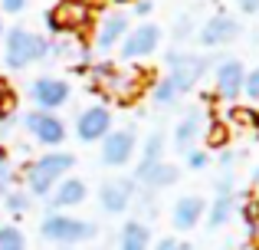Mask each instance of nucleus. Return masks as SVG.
Wrapping results in <instances>:
<instances>
[{
  "instance_id": "7ed1b4c3",
  "label": "nucleus",
  "mask_w": 259,
  "mask_h": 250,
  "mask_svg": "<svg viewBox=\"0 0 259 250\" xmlns=\"http://www.w3.org/2000/svg\"><path fill=\"white\" fill-rule=\"evenodd\" d=\"M39 234H43L46 240H53V244H59V247H76V244H82V240H95L99 224L72 218V214H63V211H50L43 218V224H39Z\"/></svg>"
},
{
  "instance_id": "423d86ee",
  "label": "nucleus",
  "mask_w": 259,
  "mask_h": 250,
  "mask_svg": "<svg viewBox=\"0 0 259 250\" xmlns=\"http://www.w3.org/2000/svg\"><path fill=\"white\" fill-rule=\"evenodd\" d=\"M50 37H76L82 26H89V7L85 0H63L43 17Z\"/></svg>"
},
{
  "instance_id": "f8f14e48",
  "label": "nucleus",
  "mask_w": 259,
  "mask_h": 250,
  "mask_svg": "<svg viewBox=\"0 0 259 250\" xmlns=\"http://www.w3.org/2000/svg\"><path fill=\"white\" fill-rule=\"evenodd\" d=\"M135 198H138L135 178H108L99 188V207L105 214H112V218H118L128 207H135Z\"/></svg>"
},
{
  "instance_id": "f3484780",
  "label": "nucleus",
  "mask_w": 259,
  "mask_h": 250,
  "mask_svg": "<svg viewBox=\"0 0 259 250\" xmlns=\"http://www.w3.org/2000/svg\"><path fill=\"white\" fill-rule=\"evenodd\" d=\"M177 178H181V171L171 161H154L148 168H135V185H141L145 191H164V188L177 185Z\"/></svg>"
},
{
  "instance_id": "39448f33",
  "label": "nucleus",
  "mask_w": 259,
  "mask_h": 250,
  "mask_svg": "<svg viewBox=\"0 0 259 250\" xmlns=\"http://www.w3.org/2000/svg\"><path fill=\"white\" fill-rule=\"evenodd\" d=\"M161 43H164V30L151 20H145V23H135L128 30V37L118 43V56L125 63H141V59L154 56L161 50Z\"/></svg>"
},
{
  "instance_id": "4468645a",
  "label": "nucleus",
  "mask_w": 259,
  "mask_h": 250,
  "mask_svg": "<svg viewBox=\"0 0 259 250\" xmlns=\"http://www.w3.org/2000/svg\"><path fill=\"white\" fill-rule=\"evenodd\" d=\"M115 128V119H112V109L108 105H89L76 116V138L79 141H102L108 132Z\"/></svg>"
},
{
  "instance_id": "f257e3e1",
  "label": "nucleus",
  "mask_w": 259,
  "mask_h": 250,
  "mask_svg": "<svg viewBox=\"0 0 259 250\" xmlns=\"http://www.w3.org/2000/svg\"><path fill=\"white\" fill-rule=\"evenodd\" d=\"M72 168H76V155L72 152H43L39 158H33L26 165L23 185L30 198H50L53 188L63 178H69Z\"/></svg>"
},
{
  "instance_id": "c9c22d12",
  "label": "nucleus",
  "mask_w": 259,
  "mask_h": 250,
  "mask_svg": "<svg viewBox=\"0 0 259 250\" xmlns=\"http://www.w3.org/2000/svg\"><path fill=\"white\" fill-rule=\"evenodd\" d=\"M236 7H240L243 13H249V17H253V13H259V0H233Z\"/></svg>"
},
{
  "instance_id": "a878e982",
  "label": "nucleus",
  "mask_w": 259,
  "mask_h": 250,
  "mask_svg": "<svg viewBox=\"0 0 259 250\" xmlns=\"http://www.w3.org/2000/svg\"><path fill=\"white\" fill-rule=\"evenodd\" d=\"M230 122H236L240 128H259V112L256 109H243V105H233V109H230Z\"/></svg>"
},
{
  "instance_id": "4be33fe9",
  "label": "nucleus",
  "mask_w": 259,
  "mask_h": 250,
  "mask_svg": "<svg viewBox=\"0 0 259 250\" xmlns=\"http://www.w3.org/2000/svg\"><path fill=\"white\" fill-rule=\"evenodd\" d=\"M181 89L171 83L167 76H161V79H154V86H151V102L158 105V109H171V105L181 102Z\"/></svg>"
},
{
  "instance_id": "cd10ccee",
  "label": "nucleus",
  "mask_w": 259,
  "mask_h": 250,
  "mask_svg": "<svg viewBox=\"0 0 259 250\" xmlns=\"http://www.w3.org/2000/svg\"><path fill=\"white\" fill-rule=\"evenodd\" d=\"M207 148H220L223 141H227V135H230V128L223 125V122H207Z\"/></svg>"
},
{
  "instance_id": "2eb2a0df",
  "label": "nucleus",
  "mask_w": 259,
  "mask_h": 250,
  "mask_svg": "<svg viewBox=\"0 0 259 250\" xmlns=\"http://www.w3.org/2000/svg\"><path fill=\"white\" fill-rule=\"evenodd\" d=\"M85 198H89V185L82 178H63L56 188H53V194H50V211H72V207H79V204H85Z\"/></svg>"
},
{
  "instance_id": "f03ea898",
  "label": "nucleus",
  "mask_w": 259,
  "mask_h": 250,
  "mask_svg": "<svg viewBox=\"0 0 259 250\" xmlns=\"http://www.w3.org/2000/svg\"><path fill=\"white\" fill-rule=\"evenodd\" d=\"M50 59V37L33 33L26 26H10L4 33V66L13 73L26 69L33 63H46Z\"/></svg>"
},
{
  "instance_id": "20e7f679",
  "label": "nucleus",
  "mask_w": 259,
  "mask_h": 250,
  "mask_svg": "<svg viewBox=\"0 0 259 250\" xmlns=\"http://www.w3.org/2000/svg\"><path fill=\"white\" fill-rule=\"evenodd\" d=\"M164 59H167V73H164V76L181 89V96L194 92L197 83L207 76V69H213L210 56H203V53H190V50H167Z\"/></svg>"
},
{
  "instance_id": "79ce46f5",
  "label": "nucleus",
  "mask_w": 259,
  "mask_h": 250,
  "mask_svg": "<svg viewBox=\"0 0 259 250\" xmlns=\"http://www.w3.org/2000/svg\"><path fill=\"white\" fill-rule=\"evenodd\" d=\"M223 250H236V247H233V244H227V247H223Z\"/></svg>"
},
{
  "instance_id": "b1692460",
  "label": "nucleus",
  "mask_w": 259,
  "mask_h": 250,
  "mask_svg": "<svg viewBox=\"0 0 259 250\" xmlns=\"http://www.w3.org/2000/svg\"><path fill=\"white\" fill-rule=\"evenodd\" d=\"M0 250H26V237L17 224H0Z\"/></svg>"
},
{
  "instance_id": "2f4dec72",
  "label": "nucleus",
  "mask_w": 259,
  "mask_h": 250,
  "mask_svg": "<svg viewBox=\"0 0 259 250\" xmlns=\"http://www.w3.org/2000/svg\"><path fill=\"white\" fill-rule=\"evenodd\" d=\"M154 250H194L187 244V240H181V237H161L158 244H154Z\"/></svg>"
},
{
  "instance_id": "58836bf2",
  "label": "nucleus",
  "mask_w": 259,
  "mask_h": 250,
  "mask_svg": "<svg viewBox=\"0 0 259 250\" xmlns=\"http://www.w3.org/2000/svg\"><path fill=\"white\" fill-rule=\"evenodd\" d=\"M253 185L259 188V168H253Z\"/></svg>"
},
{
  "instance_id": "393cba45",
  "label": "nucleus",
  "mask_w": 259,
  "mask_h": 250,
  "mask_svg": "<svg viewBox=\"0 0 259 250\" xmlns=\"http://www.w3.org/2000/svg\"><path fill=\"white\" fill-rule=\"evenodd\" d=\"M13 109H17V92L10 89V83H7V79H0V125L10 122Z\"/></svg>"
},
{
  "instance_id": "c85d7f7f",
  "label": "nucleus",
  "mask_w": 259,
  "mask_h": 250,
  "mask_svg": "<svg viewBox=\"0 0 259 250\" xmlns=\"http://www.w3.org/2000/svg\"><path fill=\"white\" fill-rule=\"evenodd\" d=\"M243 99L259 102V66L256 69H246V79H243Z\"/></svg>"
},
{
  "instance_id": "e433bc0d",
  "label": "nucleus",
  "mask_w": 259,
  "mask_h": 250,
  "mask_svg": "<svg viewBox=\"0 0 259 250\" xmlns=\"http://www.w3.org/2000/svg\"><path fill=\"white\" fill-rule=\"evenodd\" d=\"M233 161H236V155H230V152H223V155H220V165H223V168H230Z\"/></svg>"
},
{
  "instance_id": "72a5a7b5",
  "label": "nucleus",
  "mask_w": 259,
  "mask_h": 250,
  "mask_svg": "<svg viewBox=\"0 0 259 250\" xmlns=\"http://www.w3.org/2000/svg\"><path fill=\"white\" fill-rule=\"evenodd\" d=\"M190 33H194V20H190V17H181V20L174 23V37H177V43H181V40H187Z\"/></svg>"
},
{
  "instance_id": "6e6552de",
  "label": "nucleus",
  "mask_w": 259,
  "mask_h": 250,
  "mask_svg": "<svg viewBox=\"0 0 259 250\" xmlns=\"http://www.w3.org/2000/svg\"><path fill=\"white\" fill-rule=\"evenodd\" d=\"M135 152H138V128L121 125V128H112V132L102 138L99 161L105 168H125L128 161L135 158Z\"/></svg>"
},
{
  "instance_id": "ea45409f",
  "label": "nucleus",
  "mask_w": 259,
  "mask_h": 250,
  "mask_svg": "<svg viewBox=\"0 0 259 250\" xmlns=\"http://www.w3.org/2000/svg\"><path fill=\"white\" fill-rule=\"evenodd\" d=\"M0 161H7V152H4V148H0Z\"/></svg>"
},
{
  "instance_id": "4c0bfd02",
  "label": "nucleus",
  "mask_w": 259,
  "mask_h": 250,
  "mask_svg": "<svg viewBox=\"0 0 259 250\" xmlns=\"http://www.w3.org/2000/svg\"><path fill=\"white\" fill-rule=\"evenodd\" d=\"M4 33H7V23H4V13H0V40H4Z\"/></svg>"
},
{
  "instance_id": "ddd939ff",
  "label": "nucleus",
  "mask_w": 259,
  "mask_h": 250,
  "mask_svg": "<svg viewBox=\"0 0 259 250\" xmlns=\"http://www.w3.org/2000/svg\"><path fill=\"white\" fill-rule=\"evenodd\" d=\"M128 30H132L128 13H121V10L105 13L92 30V53H102V56H105L108 50H118V43L128 37Z\"/></svg>"
},
{
  "instance_id": "f704fd0d",
  "label": "nucleus",
  "mask_w": 259,
  "mask_h": 250,
  "mask_svg": "<svg viewBox=\"0 0 259 250\" xmlns=\"http://www.w3.org/2000/svg\"><path fill=\"white\" fill-rule=\"evenodd\" d=\"M151 10H154V0H135V4H132V13H135V17H148Z\"/></svg>"
},
{
  "instance_id": "a211bd4d",
  "label": "nucleus",
  "mask_w": 259,
  "mask_h": 250,
  "mask_svg": "<svg viewBox=\"0 0 259 250\" xmlns=\"http://www.w3.org/2000/svg\"><path fill=\"white\" fill-rule=\"evenodd\" d=\"M203 125H207V119H203L200 109H190L187 116L181 119V122L174 125V145L181 148V152H187V148L197 145V138L203 135Z\"/></svg>"
},
{
  "instance_id": "9d476101",
  "label": "nucleus",
  "mask_w": 259,
  "mask_h": 250,
  "mask_svg": "<svg viewBox=\"0 0 259 250\" xmlns=\"http://www.w3.org/2000/svg\"><path fill=\"white\" fill-rule=\"evenodd\" d=\"M243 33L240 20L233 17V13H213V17H207L200 26H197V43L203 46V50H220V46H230L236 37Z\"/></svg>"
},
{
  "instance_id": "37998d69",
  "label": "nucleus",
  "mask_w": 259,
  "mask_h": 250,
  "mask_svg": "<svg viewBox=\"0 0 259 250\" xmlns=\"http://www.w3.org/2000/svg\"><path fill=\"white\" fill-rule=\"evenodd\" d=\"M63 250H76V247H63Z\"/></svg>"
},
{
  "instance_id": "0eeeda50",
  "label": "nucleus",
  "mask_w": 259,
  "mask_h": 250,
  "mask_svg": "<svg viewBox=\"0 0 259 250\" xmlns=\"http://www.w3.org/2000/svg\"><path fill=\"white\" fill-rule=\"evenodd\" d=\"M72 99V83L63 76H36L30 83V102L39 112H59Z\"/></svg>"
},
{
  "instance_id": "1a4fd4ad",
  "label": "nucleus",
  "mask_w": 259,
  "mask_h": 250,
  "mask_svg": "<svg viewBox=\"0 0 259 250\" xmlns=\"http://www.w3.org/2000/svg\"><path fill=\"white\" fill-rule=\"evenodd\" d=\"M23 128L30 132V138L43 148H59L69 135L66 122L56 116V112H39V109H30L23 116Z\"/></svg>"
},
{
  "instance_id": "5701e85b",
  "label": "nucleus",
  "mask_w": 259,
  "mask_h": 250,
  "mask_svg": "<svg viewBox=\"0 0 259 250\" xmlns=\"http://www.w3.org/2000/svg\"><path fill=\"white\" fill-rule=\"evenodd\" d=\"M30 204H33V198L23 191V188H13V191L4 194V207L13 214V218H23V214L30 211Z\"/></svg>"
},
{
  "instance_id": "6ab92c4d",
  "label": "nucleus",
  "mask_w": 259,
  "mask_h": 250,
  "mask_svg": "<svg viewBox=\"0 0 259 250\" xmlns=\"http://www.w3.org/2000/svg\"><path fill=\"white\" fill-rule=\"evenodd\" d=\"M236 214V194H217L213 204H207V231H220V227H227L230 221H233Z\"/></svg>"
},
{
  "instance_id": "c756f323",
  "label": "nucleus",
  "mask_w": 259,
  "mask_h": 250,
  "mask_svg": "<svg viewBox=\"0 0 259 250\" xmlns=\"http://www.w3.org/2000/svg\"><path fill=\"white\" fill-rule=\"evenodd\" d=\"M13 188H17V171H13L10 158H7V161H0V198L7 191H13Z\"/></svg>"
},
{
  "instance_id": "473e14b6",
  "label": "nucleus",
  "mask_w": 259,
  "mask_h": 250,
  "mask_svg": "<svg viewBox=\"0 0 259 250\" xmlns=\"http://www.w3.org/2000/svg\"><path fill=\"white\" fill-rule=\"evenodd\" d=\"M26 7H30V0H0V13H10V17L23 13Z\"/></svg>"
},
{
  "instance_id": "a19ab883",
  "label": "nucleus",
  "mask_w": 259,
  "mask_h": 250,
  "mask_svg": "<svg viewBox=\"0 0 259 250\" xmlns=\"http://www.w3.org/2000/svg\"><path fill=\"white\" fill-rule=\"evenodd\" d=\"M115 4H135V0H115Z\"/></svg>"
},
{
  "instance_id": "412c9836",
  "label": "nucleus",
  "mask_w": 259,
  "mask_h": 250,
  "mask_svg": "<svg viewBox=\"0 0 259 250\" xmlns=\"http://www.w3.org/2000/svg\"><path fill=\"white\" fill-rule=\"evenodd\" d=\"M164 145H167V135L161 132V128L148 132L145 145L138 148V152H141V161H138V168H148V165H154V161H164Z\"/></svg>"
},
{
  "instance_id": "9b49d317",
  "label": "nucleus",
  "mask_w": 259,
  "mask_h": 250,
  "mask_svg": "<svg viewBox=\"0 0 259 250\" xmlns=\"http://www.w3.org/2000/svg\"><path fill=\"white\" fill-rule=\"evenodd\" d=\"M243 79H246V66L236 56H223L213 63V89L220 102H236L243 96Z\"/></svg>"
},
{
  "instance_id": "dca6fc26",
  "label": "nucleus",
  "mask_w": 259,
  "mask_h": 250,
  "mask_svg": "<svg viewBox=\"0 0 259 250\" xmlns=\"http://www.w3.org/2000/svg\"><path fill=\"white\" fill-rule=\"evenodd\" d=\"M203 214H207V201L200 198V194H184V198L174 201V211H171V224L174 231H194L197 224L203 221Z\"/></svg>"
},
{
  "instance_id": "bb28decb",
  "label": "nucleus",
  "mask_w": 259,
  "mask_h": 250,
  "mask_svg": "<svg viewBox=\"0 0 259 250\" xmlns=\"http://www.w3.org/2000/svg\"><path fill=\"white\" fill-rule=\"evenodd\" d=\"M184 165L190 168V171H203V168L210 165V152L207 148H187V152H184Z\"/></svg>"
},
{
  "instance_id": "aec40b11",
  "label": "nucleus",
  "mask_w": 259,
  "mask_h": 250,
  "mask_svg": "<svg viewBox=\"0 0 259 250\" xmlns=\"http://www.w3.org/2000/svg\"><path fill=\"white\" fill-rule=\"evenodd\" d=\"M118 250H151V227L145 221H128L118 231Z\"/></svg>"
},
{
  "instance_id": "7c9ffc66",
  "label": "nucleus",
  "mask_w": 259,
  "mask_h": 250,
  "mask_svg": "<svg viewBox=\"0 0 259 250\" xmlns=\"http://www.w3.org/2000/svg\"><path fill=\"white\" fill-rule=\"evenodd\" d=\"M240 211H243V221H246L249 234H259V201H246Z\"/></svg>"
}]
</instances>
